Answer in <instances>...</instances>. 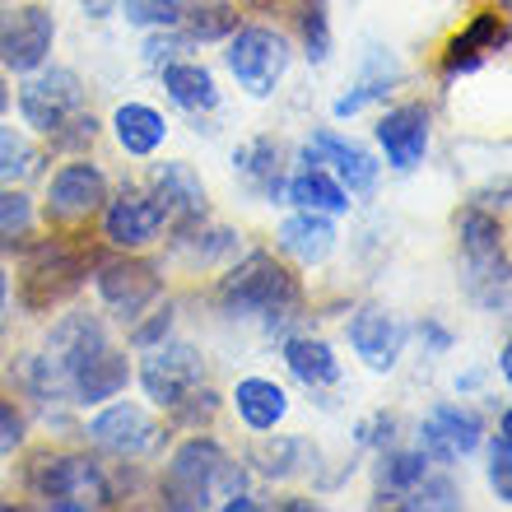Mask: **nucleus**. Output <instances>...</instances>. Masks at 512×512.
<instances>
[{
	"label": "nucleus",
	"mask_w": 512,
	"mask_h": 512,
	"mask_svg": "<svg viewBox=\"0 0 512 512\" xmlns=\"http://www.w3.org/2000/svg\"><path fill=\"white\" fill-rule=\"evenodd\" d=\"M373 140H378L387 168L415 173L419 163H424V154H429V140H433L429 108H424V103H396V108H387L378 117V126H373Z\"/></svg>",
	"instance_id": "dca6fc26"
},
{
	"label": "nucleus",
	"mask_w": 512,
	"mask_h": 512,
	"mask_svg": "<svg viewBox=\"0 0 512 512\" xmlns=\"http://www.w3.org/2000/svg\"><path fill=\"white\" fill-rule=\"evenodd\" d=\"M433 461L419 452V447H378V489L382 494H396L401 499L410 485H419L429 475Z\"/></svg>",
	"instance_id": "7c9ffc66"
},
{
	"label": "nucleus",
	"mask_w": 512,
	"mask_h": 512,
	"mask_svg": "<svg viewBox=\"0 0 512 512\" xmlns=\"http://www.w3.org/2000/svg\"><path fill=\"white\" fill-rule=\"evenodd\" d=\"M489 489H494V499L508 508L512 503V415L503 410L499 415V433L489 438Z\"/></svg>",
	"instance_id": "f704fd0d"
},
{
	"label": "nucleus",
	"mask_w": 512,
	"mask_h": 512,
	"mask_svg": "<svg viewBox=\"0 0 512 512\" xmlns=\"http://www.w3.org/2000/svg\"><path fill=\"white\" fill-rule=\"evenodd\" d=\"M298 33H303V52H308L312 66H322L331 56V14H326L322 0H308V10L298 14Z\"/></svg>",
	"instance_id": "4c0bfd02"
},
{
	"label": "nucleus",
	"mask_w": 512,
	"mask_h": 512,
	"mask_svg": "<svg viewBox=\"0 0 512 512\" xmlns=\"http://www.w3.org/2000/svg\"><path fill=\"white\" fill-rule=\"evenodd\" d=\"M229 461V452L210 433H191L173 447L159 475V503L173 512H201L215 508V475Z\"/></svg>",
	"instance_id": "20e7f679"
},
{
	"label": "nucleus",
	"mask_w": 512,
	"mask_h": 512,
	"mask_svg": "<svg viewBox=\"0 0 512 512\" xmlns=\"http://www.w3.org/2000/svg\"><path fill=\"white\" fill-rule=\"evenodd\" d=\"M103 215V238L117 252H140V247L159 243V233L168 229L163 205L154 201V191L145 187H122L117 196H108V205L98 210Z\"/></svg>",
	"instance_id": "4468645a"
},
{
	"label": "nucleus",
	"mask_w": 512,
	"mask_h": 512,
	"mask_svg": "<svg viewBox=\"0 0 512 512\" xmlns=\"http://www.w3.org/2000/svg\"><path fill=\"white\" fill-rule=\"evenodd\" d=\"M98 140V117L89 108H80V112H70L66 122L56 126L52 135H47V145L52 149H61V154H84V149Z\"/></svg>",
	"instance_id": "58836bf2"
},
{
	"label": "nucleus",
	"mask_w": 512,
	"mask_h": 512,
	"mask_svg": "<svg viewBox=\"0 0 512 512\" xmlns=\"http://www.w3.org/2000/svg\"><path fill=\"white\" fill-rule=\"evenodd\" d=\"M163 75V89H168V98H173L182 112H215L219 108V84L215 75L201 66V61H191V56H177V61H168V66L159 70Z\"/></svg>",
	"instance_id": "a878e982"
},
{
	"label": "nucleus",
	"mask_w": 512,
	"mask_h": 512,
	"mask_svg": "<svg viewBox=\"0 0 512 512\" xmlns=\"http://www.w3.org/2000/svg\"><path fill=\"white\" fill-rule=\"evenodd\" d=\"M145 66L149 70H163L168 61H177V56H187L191 52V42L182 28H149V38H145Z\"/></svg>",
	"instance_id": "a19ab883"
},
{
	"label": "nucleus",
	"mask_w": 512,
	"mask_h": 512,
	"mask_svg": "<svg viewBox=\"0 0 512 512\" xmlns=\"http://www.w3.org/2000/svg\"><path fill=\"white\" fill-rule=\"evenodd\" d=\"M461 489H457V480H452V475H424V480H419V485H410L401 494V499H396V508H410V512H433V508H461Z\"/></svg>",
	"instance_id": "c9c22d12"
},
{
	"label": "nucleus",
	"mask_w": 512,
	"mask_h": 512,
	"mask_svg": "<svg viewBox=\"0 0 512 512\" xmlns=\"http://www.w3.org/2000/svg\"><path fill=\"white\" fill-rule=\"evenodd\" d=\"M284 201L298 205V210H317V215H345L354 205V196L345 187H340L336 177L326 173L322 163H308L298 159V168L289 177H284Z\"/></svg>",
	"instance_id": "412c9836"
},
{
	"label": "nucleus",
	"mask_w": 512,
	"mask_h": 512,
	"mask_svg": "<svg viewBox=\"0 0 512 512\" xmlns=\"http://www.w3.org/2000/svg\"><path fill=\"white\" fill-rule=\"evenodd\" d=\"M56 47V14L47 5H14L0 10V70L28 75L52 61Z\"/></svg>",
	"instance_id": "f8f14e48"
},
{
	"label": "nucleus",
	"mask_w": 512,
	"mask_h": 512,
	"mask_svg": "<svg viewBox=\"0 0 512 512\" xmlns=\"http://www.w3.org/2000/svg\"><path fill=\"white\" fill-rule=\"evenodd\" d=\"M10 112V84H5V70H0V117Z\"/></svg>",
	"instance_id": "8fccbe9b"
},
{
	"label": "nucleus",
	"mask_w": 512,
	"mask_h": 512,
	"mask_svg": "<svg viewBox=\"0 0 512 512\" xmlns=\"http://www.w3.org/2000/svg\"><path fill=\"white\" fill-rule=\"evenodd\" d=\"M131 354L117 350L112 345L108 354H98L94 364L84 368L80 378H75V391H70V405H80V410H89V405H103L112 401V396H122L126 382H131Z\"/></svg>",
	"instance_id": "bb28decb"
},
{
	"label": "nucleus",
	"mask_w": 512,
	"mask_h": 512,
	"mask_svg": "<svg viewBox=\"0 0 512 512\" xmlns=\"http://www.w3.org/2000/svg\"><path fill=\"white\" fill-rule=\"evenodd\" d=\"M317 457V447L308 438H294V433H261V443L252 447V471L261 480H294V475L308 471V461Z\"/></svg>",
	"instance_id": "c85d7f7f"
},
{
	"label": "nucleus",
	"mask_w": 512,
	"mask_h": 512,
	"mask_svg": "<svg viewBox=\"0 0 512 512\" xmlns=\"http://www.w3.org/2000/svg\"><path fill=\"white\" fill-rule=\"evenodd\" d=\"M42 173V149L14 126H0V187H24Z\"/></svg>",
	"instance_id": "473e14b6"
},
{
	"label": "nucleus",
	"mask_w": 512,
	"mask_h": 512,
	"mask_svg": "<svg viewBox=\"0 0 512 512\" xmlns=\"http://www.w3.org/2000/svg\"><path fill=\"white\" fill-rule=\"evenodd\" d=\"M461 243V284L485 312H508V229L503 215L485 205H466L457 215Z\"/></svg>",
	"instance_id": "7ed1b4c3"
},
{
	"label": "nucleus",
	"mask_w": 512,
	"mask_h": 512,
	"mask_svg": "<svg viewBox=\"0 0 512 512\" xmlns=\"http://www.w3.org/2000/svg\"><path fill=\"white\" fill-rule=\"evenodd\" d=\"M205 382V359L191 340H159L149 345L145 359H140V387H145L149 405L159 410H173L177 401H187L191 391Z\"/></svg>",
	"instance_id": "1a4fd4ad"
},
{
	"label": "nucleus",
	"mask_w": 512,
	"mask_h": 512,
	"mask_svg": "<svg viewBox=\"0 0 512 512\" xmlns=\"http://www.w3.org/2000/svg\"><path fill=\"white\" fill-rule=\"evenodd\" d=\"M238 252V233L210 219H191V224H173V256H182L187 266H219Z\"/></svg>",
	"instance_id": "393cba45"
},
{
	"label": "nucleus",
	"mask_w": 512,
	"mask_h": 512,
	"mask_svg": "<svg viewBox=\"0 0 512 512\" xmlns=\"http://www.w3.org/2000/svg\"><path fill=\"white\" fill-rule=\"evenodd\" d=\"M80 10L89 14V19H112V14H117V0H80Z\"/></svg>",
	"instance_id": "de8ad7c7"
},
{
	"label": "nucleus",
	"mask_w": 512,
	"mask_h": 512,
	"mask_svg": "<svg viewBox=\"0 0 512 512\" xmlns=\"http://www.w3.org/2000/svg\"><path fill=\"white\" fill-rule=\"evenodd\" d=\"M149 191H154V201L163 205L168 229H173V224H191V219H201L205 210H210V205H205L201 173H196L187 159L154 163V173H149Z\"/></svg>",
	"instance_id": "a211bd4d"
},
{
	"label": "nucleus",
	"mask_w": 512,
	"mask_h": 512,
	"mask_svg": "<svg viewBox=\"0 0 512 512\" xmlns=\"http://www.w3.org/2000/svg\"><path fill=\"white\" fill-rule=\"evenodd\" d=\"M275 243L284 256H294L298 266H322L326 256L336 252V224H331V215L298 210L275 229Z\"/></svg>",
	"instance_id": "4be33fe9"
},
{
	"label": "nucleus",
	"mask_w": 512,
	"mask_h": 512,
	"mask_svg": "<svg viewBox=\"0 0 512 512\" xmlns=\"http://www.w3.org/2000/svg\"><path fill=\"white\" fill-rule=\"evenodd\" d=\"M499 5H503V10H508V0H499Z\"/></svg>",
	"instance_id": "603ef678"
},
{
	"label": "nucleus",
	"mask_w": 512,
	"mask_h": 512,
	"mask_svg": "<svg viewBox=\"0 0 512 512\" xmlns=\"http://www.w3.org/2000/svg\"><path fill=\"white\" fill-rule=\"evenodd\" d=\"M284 145L275 135H252L233 149V173L261 201H284Z\"/></svg>",
	"instance_id": "6ab92c4d"
},
{
	"label": "nucleus",
	"mask_w": 512,
	"mask_h": 512,
	"mask_svg": "<svg viewBox=\"0 0 512 512\" xmlns=\"http://www.w3.org/2000/svg\"><path fill=\"white\" fill-rule=\"evenodd\" d=\"M419 340H424V350H429V354H447V350H452V331H447L443 322H433V317H424V322H419Z\"/></svg>",
	"instance_id": "49530a36"
},
{
	"label": "nucleus",
	"mask_w": 512,
	"mask_h": 512,
	"mask_svg": "<svg viewBox=\"0 0 512 512\" xmlns=\"http://www.w3.org/2000/svg\"><path fill=\"white\" fill-rule=\"evenodd\" d=\"M0 345H5V336H0Z\"/></svg>",
	"instance_id": "864d4df0"
},
{
	"label": "nucleus",
	"mask_w": 512,
	"mask_h": 512,
	"mask_svg": "<svg viewBox=\"0 0 512 512\" xmlns=\"http://www.w3.org/2000/svg\"><path fill=\"white\" fill-rule=\"evenodd\" d=\"M215 303L233 322H266L270 336H289V326L303 317V284L270 252H247L238 266L219 275Z\"/></svg>",
	"instance_id": "f257e3e1"
},
{
	"label": "nucleus",
	"mask_w": 512,
	"mask_h": 512,
	"mask_svg": "<svg viewBox=\"0 0 512 512\" xmlns=\"http://www.w3.org/2000/svg\"><path fill=\"white\" fill-rule=\"evenodd\" d=\"M243 24V14L233 10V5H224V0H201V5H187L182 10V19H177V28L187 33L191 47H201V42H224L233 33V28Z\"/></svg>",
	"instance_id": "2f4dec72"
},
{
	"label": "nucleus",
	"mask_w": 512,
	"mask_h": 512,
	"mask_svg": "<svg viewBox=\"0 0 512 512\" xmlns=\"http://www.w3.org/2000/svg\"><path fill=\"white\" fill-rule=\"evenodd\" d=\"M38 229V210H33V196L19 187H0V247H24Z\"/></svg>",
	"instance_id": "72a5a7b5"
},
{
	"label": "nucleus",
	"mask_w": 512,
	"mask_h": 512,
	"mask_svg": "<svg viewBox=\"0 0 512 512\" xmlns=\"http://www.w3.org/2000/svg\"><path fill=\"white\" fill-rule=\"evenodd\" d=\"M28 438V419L14 401H0V457H14Z\"/></svg>",
	"instance_id": "c03bdc74"
},
{
	"label": "nucleus",
	"mask_w": 512,
	"mask_h": 512,
	"mask_svg": "<svg viewBox=\"0 0 512 512\" xmlns=\"http://www.w3.org/2000/svg\"><path fill=\"white\" fill-rule=\"evenodd\" d=\"M294 61V47L284 38L280 28L266 24H238L224 38V66L238 80V89L252 98H270L275 84L284 80V70Z\"/></svg>",
	"instance_id": "39448f33"
},
{
	"label": "nucleus",
	"mask_w": 512,
	"mask_h": 512,
	"mask_svg": "<svg viewBox=\"0 0 512 512\" xmlns=\"http://www.w3.org/2000/svg\"><path fill=\"white\" fill-rule=\"evenodd\" d=\"M5 308H10V275L0 266V317H5Z\"/></svg>",
	"instance_id": "09e8293b"
},
{
	"label": "nucleus",
	"mask_w": 512,
	"mask_h": 512,
	"mask_svg": "<svg viewBox=\"0 0 512 512\" xmlns=\"http://www.w3.org/2000/svg\"><path fill=\"white\" fill-rule=\"evenodd\" d=\"M24 485L52 512H89L122 503V489H117L112 471L89 452H38L28 461Z\"/></svg>",
	"instance_id": "f03ea898"
},
{
	"label": "nucleus",
	"mask_w": 512,
	"mask_h": 512,
	"mask_svg": "<svg viewBox=\"0 0 512 512\" xmlns=\"http://www.w3.org/2000/svg\"><path fill=\"white\" fill-rule=\"evenodd\" d=\"M485 443V424L480 415L461 410V405H433L429 419L419 424V452L433 461V466H452V461L471 457L475 447Z\"/></svg>",
	"instance_id": "f3484780"
},
{
	"label": "nucleus",
	"mask_w": 512,
	"mask_h": 512,
	"mask_svg": "<svg viewBox=\"0 0 512 512\" xmlns=\"http://www.w3.org/2000/svg\"><path fill=\"white\" fill-rule=\"evenodd\" d=\"M84 433H89V443H94L98 452H108V457H122V461L145 457V452L163 447V438H168V429L149 419L145 405L117 401V396L98 405V415L84 424Z\"/></svg>",
	"instance_id": "9b49d317"
},
{
	"label": "nucleus",
	"mask_w": 512,
	"mask_h": 512,
	"mask_svg": "<svg viewBox=\"0 0 512 512\" xmlns=\"http://www.w3.org/2000/svg\"><path fill=\"white\" fill-rule=\"evenodd\" d=\"M24 270H19V303L28 312H47L56 303H66L84 289L89 280V266L75 247H66L61 238H47V243H24Z\"/></svg>",
	"instance_id": "423d86ee"
},
{
	"label": "nucleus",
	"mask_w": 512,
	"mask_h": 512,
	"mask_svg": "<svg viewBox=\"0 0 512 512\" xmlns=\"http://www.w3.org/2000/svg\"><path fill=\"white\" fill-rule=\"evenodd\" d=\"M173 326H177V308H173V303L154 308L149 317L140 312V317L131 322V350H149V345L168 340V336H173Z\"/></svg>",
	"instance_id": "79ce46f5"
},
{
	"label": "nucleus",
	"mask_w": 512,
	"mask_h": 512,
	"mask_svg": "<svg viewBox=\"0 0 512 512\" xmlns=\"http://www.w3.org/2000/svg\"><path fill=\"white\" fill-rule=\"evenodd\" d=\"M94 289L117 322H135L140 312H149L163 298V270L154 261L122 252L108 261H94Z\"/></svg>",
	"instance_id": "0eeeda50"
},
{
	"label": "nucleus",
	"mask_w": 512,
	"mask_h": 512,
	"mask_svg": "<svg viewBox=\"0 0 512 512\" xmlns=\"http://www.w3.org/2000/svg\"><path fill=\"white\" fill-rule=\"evenodd\" d=\"M280 354H284V368L298 378V387L322 391L340 382V359L322 336H280Z\"/></svg>",
	"instance_id": "5701e85b"
},
{
	"label": "nucleus",
	"mask_w": 512,
	"mask_h": 512,
	"mask_svg": "<svg viewBox=\"0 0 512 512\" xmlns=\"http://www.w3.org/2000/svg\"><path fill=\"white\" fill-rule=\"evenodd\" d=\"M396 80H401V61L387 52H378L373 61L364 66V75L354 80L350 94H340L336 103H331V112H336V122H345V117H359L364 108H373V103H382V98L396 89Z\"/></svg>",
	"instance_id": "c756f323"
},
{
	"label": "nucleus",
	"mask_w": 512,
	"mask_h": 512,
	"mask_svg": "<svg viewBox=\"0 0 512 512\" xmlns=\"http://www.w3.org/2000/svg\"><path fill=\"white\" fill-rule=\"evenodd\" d=\"M499 373H503V378H508V373H512V354H508V345H503V350H499Z\"/></svg>",
	"instance_id": "3c124183"
},
{
	"label": "nucleus",
	"mask_w": 512,
	"mask_h": 512,
	"mask_svg": "<svg viewBox=\"0 0 512 512\" xmlns=\"http://www.w3.org/2000/svg\"><path fill=\"white\" fill-rule=\"evenodd\" d=\"M215 503L224 512H247L256 508V499L247 494V466L243 461H224L215 475Z\"/></svg>",
	"instance_id": "ea45409f"
},
{
	"label": "nucleus",
	"mask_w": 512,
	"mask_h": 512,
	"mask_svg": "<svg viewBox=\"0 0 512 512\" xmlns=\"http://www.w3.org/2000/svg\"><path fill=\"white\" fill-rule=\"evenodd\" d=\"M298 159L308 163H322L326 173L336 177L340 187L350 191V196H359V201H368L373 191H378V177H382V163L373 159V149L359 145V140H350V135L340 131H312L308 140H303V149H298Z\"/></svg>",
	"instance_id": "ddd939ff"
},
{
	"label": "nucleus",
	"mask_w": 512,
	"mask_h": 512,
	"mask_svg": "<svg viewBox=\"0 0 512 512\" xmlns=\"http://www.w3.org/2000/svg\"><path fill=\"white\" fill-rule=\"evenodd\" d=\"M503 47H508V24H503V14H475L471 24H466L457 38L447 42L443 75H447V80L471 75V70H480L489 56L503 52Z\"/></svg>",
	"instance_id": "aec40b11"
},
{
	"label": "nucleus",
	"mask_w": 512,
	"mask_h": 512,
	"mask_svg": "<svg viewBox=\"0 0 512 512\" xmlns=\"http://www.w3.org/2000/svg\"><path fill=\"white\" fill-rule=\"evenodd\" d=\"M112 135L131 159H149L168 140V117L159 108H149V103H122L112 112Z\"/></svg>",
	"instance_id": "cd10ccee"
},
{
	"label": "nucleus",
	"mask_w": 512,
	"mask_h": 512,
	"mask_svg": "<svg viewBox=\"0 0 512 512\" xmlns=\"http://www.w3.org/2000/svg\"><path fill=\"white\" fill-rule=\"evenodd\" d=\"M359 443H364V447H387V443H396V415L368 419L364 429H359Z\"/></svg>",
	"instance_id": "a18cd8bd"
},
{
	"label": "nucleus",
	"mask_w": 512,
	"mask_h": 512,
	"mask_svg": "<svg viewBox=\"0 0 512 512\" xmlns=\"http://www.w3.org/2000/svg\"><path fill=\"white\" fill-rule=\"evenodd\" d=\"M215 410H219V396L201 382V387L191 391L187 401H177L168 415H173V424H182V429H205V424L215 419Z\"/></svg>",
	"instance_id": "37998d69"
},
{
	"label": "nucleus",
	"mask_w": 512,
	"mask_h": 512,
	"mask_svg": "<svg viewBox=\"0 0 512 512\" xmlns=\"http://www.w3.org/2000/svg\"><path fill=\"white\" fill-rule=\"evenodd\" d=\"M233 410L252 433H270L289 415V391L275 378H256L252 373V378H238V387H233Z\"/></svg>",
	"instance_id": "b1692460"
},
{
	"label": "nucleus",
	"mask_w": 512,
	"mask_h": 512,
	"mask_svg": "<svg viewBox=\"0 0 512 512\" xmlns=\"http://www.w3.org/2000/svg\"><path fill=\"white\" fill-rule=\"evenodd\" d=\"M345 336H350V350L359 354V364H364L368 373H391V368L401 364L410 326L391 308L368 303V308H359L350 322H345Z\"/></svg>",
	"instance_id": "2eb2a0df"
},
{
	"label": "nucleus",
	"mask_w": 512,
	"mask_h": 512,
	"mask_svg": "<svg viewBox=\"0 0 512 512\" xmlns=\"http://www.w3.org/2000/svg\"><path fill=\"white\" fill-rule=\"evenodd\" d=\"M108 173L89 159H75L66 168H56L52 182H47V196H42V219L52 229H80L108 205Z\"/></svg>",
	"instance_id": "6e6552de"
},
{
	"label": "nucleus",
	"mask_w": 512,
	"mask_h": 512,
	"mask_svg": "<svg viewBox=\"0 0 512 512\" xmlns=\"http://www.w3.org/2000/svg\"><path fill=\"white\" fill-rule=\"evenodd\" d=\"M0 508H5V499H0Z\"/></svg>",
	"instance_id": "5fc2aeb1"
},
{
	"label": "nucleus",
	"mask_w": 512,
	"mask_h": 512,
	"mask_svg": "<svg viewBox=\"0 0 512 512\" xmlns=\"http://www.w3.org/2000/svg\"><path fill=\"white\" fill-rule=\"evenodd\" d=\"M14 103H19L24 126H33L38 135H52L70 112L84 108V80L70 66H38L24 75Z\"/></svg>",
	"instance_id": "9d476101"
},
{
	"label": "nucleus",
	"mask_w": 512,
	"mask_h": 512,
	"mask_svg": "<svg viewBox=\"0 0 512 512\" xmlns=\"http://www.w3.org/2000/svg\"><path fill=\"white\" fill-rule=\"evenodd\" d=\"M182 10L187 0H117V14L131 28H177Z\"/></svg>",
	"instance_id": "e433bc0d"
}]
</instances>
